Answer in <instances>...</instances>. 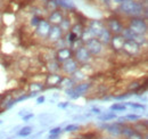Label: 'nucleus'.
<instances>
[{
	"label": "nucleus",
	"mask_w": 148,
	"mask_h": 139,
	"mask_svg": "<svg viewBox=\"0 0 148 139\" xmlns=\"http://www.w3.org/2000/svg\"><path fill=\"white\" fill-rule=\"evenodd\" d=\"M63 74L58 73V74H47L46 79H45V85L47 88H55L59 87L62 79H63Z\"/></svg>",
	"instance_id": "16"
},
{
	"label": "nucleus",
	"mask_w": 148,
	"mask_h": 139,
	"mask_svg": "<svg viewBox=\"0 0 148 139\" xmlns=\"http://www.w3.org/2000/svg\"><path fill=\"white\" fill-rule=\"evenodd\" d=\"M122 36L125 39V40H129V41H133L136 42L137 45H139L140 47H146L147 46V35H141V34H137L134 33L133 31H131L129 28H124L123 32H122Z\"/></svg>",
	"instance_id": "8"
},
{
	"label": "nucleus",
	"mask_w": 148,
	"mask_h": 139,
	"mask_svg": "<svg viewBox=\"0 0 148 139\" xmlns=\"http://www.w3.org/2000/svg\"><path fill=\"white\" fill-rule=\"evenodd\" d=\"M128 139H145V135H143L141 132H138V131L134 130Z\"/></svg>",
	"instance_id": "42"
},
{
	"label": "nucleus",
	"mask_w": 148,
	"mask_h": 139,
	"mask_svg": "<svg viewBox=\"0 0 148 139\" xmlns=\"http://www.w3.org/2000/svg\"><path fill=\"white\" fill-rule=\"evenodd\" d=\"M16 104L15 103V97L12 96V95H8V96H5L0 103V111L2 112L3 109H9L12 108L14 105Z\"/></svg>",
	"instance_id": "19"
},
{
	"label": "nucleus",
	"mask_w": 148,
	"mask_h": 139,
	"mask_svg": "<svg viewBox=\"0 0 148 139\" xmlns=\"http://www.w3.org/2000/svg\"><path fill=\"white\" fill-rule=\"evenodd\" d=\"M80 129H81V127H80L79 124L70 123V124H67V125L63 129V131H64V132H75V131H79Z\"/></svg>",
	"instance_id": "34"
},
{
	"label": "nucleus",
	"mask_w": 148,
	"mask_h": 139,
	"mask_svg": "<svg viewBox=\"0 0 148 139\" xmlns=\"http://www.w3.org/2000/svg\"><path fill=\"white\" fill-rule=\"evenodd\" d=\"M73 58L79 63V65H84V64H92L95 61L93 57L90 55V52H88V49L86 48L84 45L80 46L79 48L73 50Z\"/></svg>",
	"instance_id": "6"
},
{
	"label": "nucleus",
	"mask_w": 148,
	"mask_h": 139,
	"mask_svg": "<svg viewBox=\"0 0 148 139\" xmlns=\"http://www.w3.org/2000/svg\"><path fill=\"white\" fill-rule=\"evenodd\" d=\"M59 108H66V107H69L70 106V102H63V103H58L57 105Z\"/></svg>",
	"instance_id": "46"
},
{
	"label": "nucleus",
	"mask_w": 148,
	"mask_h": 139,
	"mask_svg": "<svg viewBox=\"0 0 148 139\" xmlns=\"http://www.w3.org/2000/svg\"><path fill=\"white\" fill-rule=\"evenodd\" d=\"M123 118H124V120L128 122V123H129V122H132V123H133V122L139 121V120H140V115H138V114H133V113H132V114H127V115L123 116Z\"/></svg>",
	"instance_id": "38"
},
{
	"label": "nucleus",
	"mask_w": 148,
	"mask_h": 139,
	"mask_svg": "<svg viewBox=\"0 0 148 139\" xmlns=\"http://www.w3.org/2000/svg\"><path fill=\"white\" fill-rule=\"evenodd\" d=\"M29 98H31V95L27 92V94H22V95H19L17 98H15V103H19V102H23V100H26V99H29Z\"/></svg>",
	"instance_id": "40"
},
{
	"label": "nucleus",
	"mask_w": 148,
	"mask_h": 139,
	"mask_svg": "<svg viewBox=\"0 0 148 139\" xmlns=\"http://www.w3.org/2000/svg\"><path fill=\"white\" fill-rule=\"evenodd\" d=\"M93 38H95V35H93L92 32L88 29V26L86 25V26H84V29H83V31H82V34H81V36H80L81 41H82V42H83V45H84L87 41L91 40V39H93Z\"/></svg>",
	"instance_id": "28"
},
{
	"label": "nucleus",
	"mask_w": 148,
	"mask_h": 139,
	"mask_svg": "<svg viewBox=\"0 0 148 139\" xmlns=\"http://www.w3.org/2000/svg\"><path fill=\"white\" fill-rule=\"evenodd\" d=\"M84 24H82V23H80V22H74L73 25H72V28H71V32L74 33V34L76 35V36H81L82 34V31H83V29H84Z\"/></svg>",
	"instance_id": "26"
},
{
	"label": "nucleus",
	"mask_w": 148,
	"mask_h": 139,
	"mask_svg": "<svg viewBox=\"0 0 148 139\" xmlns=\"http://www.w3.org/2000/svg\"><path fill=\"white\" fill-rule=\"evenodd\" d=\"M32 132H33V127L32 125H25V127H22L17 131V136L18 137H29Z\"/></svg>",
	"instance_id": "29"
},
{
	"label": "nucleus",
	"mask_w": 148,
	"mask_h": 139,
	"mask_svg": "<svg viewBox=\"0 0 148 139\" xmlns=\"http://www.w3.org/2000/svg\"><path fill=\"white\" fill-rule=\"evenodd\" d=\"M75 85H76V83L71 79V76H63L59 87L64 88V90H65V89H69V88H73Z\"/></svg>",
	"instance_id": "30"
},
{
	"label": "nucleus",
	"mask_w": 148,
	"mask_h": 139,
	"mask_svg": "<svg viewBox=\"0 0 148 139\" xmlns=\"http://www.w3.org/2000/svg\"><path fill=\"white\" fill-rule=\"evenodd\" d=\"M132 95H134L132 91H127V92H123L121 95H114L112 97L115 98V99H117V100H124V99H128L129 97H131Z\"/></svg>",
	"instance_id": "36"
},
{
	"label": "nucleus",
	"mask_w": 148,
	"mask_h": 139,
	"mask_svg": "<svg viewBox=\"0 0 148 139\" xmlns=\"http://www.w3.org/2000/svg\"><path fill=\"white\" fill-rule=\"evenodd\" d=\"M112 33L108 31V29L107 28H105L104 30H103V32L99 34V36L97 38L104 46H106V47H108L110 46V42H111V39H112Z\"/></svg>",
	"instance_id": "22"
},
{
	"label": "nucleus",
	"mask_w": 148,
	"mask_h": 139,
	"mask_svg": "<svg viewBox=\"0 0 148 139\" xmlns=\"http://www.w3.org/2000/svg\"><path fill=\"white\" fill-rule=\"evenodd\" d=\"M143 86V83H141V81H138V80H133V81H131L130 82V85L128 86V91H132L133 94H136L140 87Z\"/></svg>",
	"instance_id": "32"
},
{
	"label": "nucleus",
	"mask_w": 148,
	"mask_h": 139,
	"mask_svg": "<svg viewBox=\"0 0 148 139\" xmlns=\"http://www.w3.org/2000/svg\"><path fill=\"white\" fill-rule=\"evenodd\" d=\"M45 100H46V97L43 96V95H41V96H38L37 97V104H43L45 103Z\"/></svg>",
	"instance_id": "45"
},
{
	"label": "nucleus",
	"mask_w": 148,
	"mask_h": 139,
	"mask_svg": "<svg viewBox=\"0 0 148 139\" xmlns=\"http://www.w3.org/2000/svg\"><path fill=\"white\" fill-rule=\"evenodd\" d=\"M90 113H91V114H95V115H100L103 112H101V108H100V107L93 106L92 108L90 109Z\"/></svg>",
	"instance_id": "43"
},
{
	"label": "nucleus",
	"mask_w": 148,
	"mask_h": 139,
	"mask_svg": "<svg viewBox=\"0 0 148 139\" xmlns=\"http://www.w3.org/2000/svg\"><path fill=\"white\" fill-rule=\"evenodd\" d=\"M57 3H58V8L62 9L63 12H69V13L76 12V7L72 0H57Z\"/></svg>",
	"instance_id": "17"
},
{
	"label": "nucleus",
	"mask_w": 148,
	"mask_h": 139,
	"mask_svg": "<svg viewBox=\"0 0 148 139\" xmlns=\"http://www.w3.org/2000/svg\"><path fill=\"white\" fill-rule=\"evenodd\" d=\"M79 39H80V38L76 36L74 33H72L71 31L64 34V40H65V42H66V46L70 47V48H72V46L74 45V42H75L76 40H79Z\"/></svg>",
	"instance_id": "25"
},
{
	"label": "nucleus",
	"mask_w": 148,
	"mask_h": 139,
	"mask_svg": "<svg viewBox=\"0 0 148 139\" xmlns=\"http://www.w3.org/2000/svg\"><path fill=\"white\" fill-rule=\"evenodd\" d=\"M3 5H5L3 0H0V12H1V10H2V8H3Z\"/></svg>",
	"instance_id": "51"
},
{
	"label": "nucleus",
	"mask_w": 148,
	"mask_h": 139,
	"mask_svg": "<svg viewBox=\"0 0 148 139\" xmlns=\"http://www.w3.org/2000/svg\"><path fill=\"white\" fill-rule=\"evenodd\" d=\"M86 48L88 49V52H90V55L93 57V59H97V58H101V57H105L107 50L110 49L108 47L104 46L97 38H93L91 40L87 41L84 43Z\"/></svg>",
	"instance_id": "2"
},
{
	"label": "nucleus",
	"mask_w": 148,
	"mask_h": 139,
	"mask_svg": "<svg viewBox=\"0 0 148 139\" xmlns=\"http://www.w3.org/2000/svg\"><path fill=\"white\" fill-rule=\"evenodd\" d=\"M47 87L45 85V82L42 81H33V82H30L29 83V92H41L43 90H46Z\"/></svg>",
	"instance_id": "21"
},
{
	"label": "nucleus",
	"mask_w": 148,
	"mask_h": 139,
	"mask_svg": "<svg viewBox=\"0 0 148 139\" xmlns=\"http://www.w3.org/2000/svg\"><path fill=\"white\" fill-rule=\"evenodd\" d=\"M88 29L92 32V34L95 35V38H98L99 34L103 32V30L106 28L105 26V22L101 19H91L87 23Z\"/></svg>",
	"instance_id": "11"
},
{
	"label": "nucleus",
	"mask_w": 148,
	"mask_h": 139,
	"mask_svg": "<svg viewBox=\"0 0 148 139\" xmlns=\"http://www.w3.org/2000/svg\"><path fill=\"white\" fill-rule=\"evenodd\" d=\"M131 125H132V128H133L136 131H138V132H141V133H143V131L146 132V130H147V120H144V121H136V122H133V124H131Z\"/></svg>",
	"instance_id": "27"
},
{
	"label": "nucleus",
	"mask_w": 148,
	"mask_h": 139,
	"mask_svg": "<svg viewBox=\"0 0 148 139\" xmlns=\"http://www.w3.org/2000/svg\"><path fill=\"white\" fill-rule=\"evenodd\" d=\"M27 113H29V112H26V111H21V112H19V116H24V115H25V114H27Z\"/></svg>",
	"instance_id": "50"
},
{
	"label": "nucleus",
	"mask_w": 148,
	"mask_h": 139,
	"mask_svg": "<svg viewBox=\"0 0 148 139\" xmlns=\"http://www.w3.org/2000/svg\"><path fill=\"white\" fill-rule=\"evenodd\" d=\"M127 107H131L134 109H146V106L143 103H136V102H129V103H124Z\"/></svg>",
	"instance_id": "35"
},
{
	"label": "nucleus",
	"mask_w": 148,
	"mask_h": 139,
	"mask_svg": "<svg viewBox=\"0 0 148 139\" xmlns=\"http://www.w3.org/2000/svg\"><path fill=\"white\" fill-rule=\"evenodd\" d=\"M125 42V39L122 36V34H116V35H112L111 42H110V46L108 48L111 49L114 54H117L122 50V47Z\"/></svg>",
	"instance_id": "12"
},
{
	"label": "nucleus",
	"mask_w": 148,
	"mask_h": 139,
	"mask_svg": "<svg viewBox=\"0 0 148 139\" xmlns=\"http://www.w3.org/2000/svg\"><path fill=\"white\" fill-rule=\"evenodd\" d=\"M63 132H64L63 128H60V127H55L49 130V135H62Z\"/></svg>",
	"instance_id": "41"
},
{
	"label": "nucleus",
	"mask_w": 148,
	"mask_h": 139,
	"mask_svg": "<svg viewBox=\"0 0 148 139\" xmlns=\"http://www.w3.org/2000/svg\"><path fill=\"white\" fill-rule=\"evenodd\" d=\"M127 106L124 103H114L113 105H111L110 107V111L112 112H123V111H127Z\"/></svg>",
	"instance_id": "33"
},
{
	"label": "nucleus",
	"mask_w": 148,
	"mask_h": 139,
	"mask_svg": "<svg viewBox=\"0 0 148 139\" xmlns=\"http://www.w3.org/2000/svg\"><path fill=\"white\" fill-rule=\"evenodd\" d=\"M22 118H23V121L24 122H29L31 119L34 118V114H33V113H27V114H25V115L22 116Z\"/></svg>",
	"instance_id": "44"
},
{
	"label": "nucleus",
	"mask_w": 148,
	"mask_h": 139,
	"mask_svg": "<svg viewBox=\"0 0 148 139\" xmlns=\"http://www.w3.org/2000/svg\"><path fill=\"white\" fill-rule=\"evenodd\" d=\"M0 29H1V22H0Z\"/></svg>",
	"instance_id": "55"
},
{
	"label": "nucleus",
	"mask_w": 148,
	"mask_h": 139,
	"mask_svg": "<svg viewBox=\"0 0 148 139\" xmlns=\"http://www.w3.org/2000/svg\"><path fill=\"white\" fill-rule=\"evenodd\" d=\"M117 15L121 17H145L147 9L140 0H125L117 7Z\"/></svg>",
	"instance_id": "1"
},
{
	"label": "nucleus",
	"mask_w": 148,
	"mask_h": 139,
	"mask_svg": "<svg viewBox=\"0 0 148 139\" xmlns=\"http://www.w3.org/2000/svg\"><path fill=\"white\" fill-rule=\"evenodd\" d=\"M50 28H51V24L47 21V18L43 17L40 23L38 24V26L34 29V35L37 36L39 40L41 41H46L48 34H49V31H50Z\"/></svg>",
	"instance_id": "9"
},
{
	"label": "nucleus",
	"mask_w": 148,
	"mask_h": 139,
	"mask_svg": "<svg viewBox=\"0 0 148 139\" xmlns=\"http://www.w3.org/2000/svg\"><path fill=\"white\" fill-rule=\"evenodd\" d=\"M98 139H114V138H112V137H101V138H98Z\"/></svg>",
	"instance_id": "52"
},
{
	"label": "nucleus",
	"mask_w": 148,
	"mask_h": 139,
	"mask_svg": "<svg viewBox=\"0 0 148 139\" xmlns=\"http://www.w3.org/2000/svg\"><path fill=\"white\" fill-rule=\"evenodd\" d=\"M0 124H2V121H1V120H0Z\"/></svg>",
	"instance_id": "54"
},
{
	"label": "nucleus",
	"mask_w": 148,
	"mask_h": 139,
	"mask_svg": "<svg viewBox=\"0 0 148 139\" xmlns=\"http://www.w3.org/2000/svg\"><path fill=\"white\" fill-rule=\"evenodd\" d=\"M55 59L60 64L70 58H73V49L70 48V47H65V48H62V49H57L55 50Z\"/></svg>",
	"instance_id": "13"
},
{
	"label": "nucleus",
	"mask_w": 148,
	"mask_h": 139,
	"mask_svg": "<svg viewBox=\"0 0 148 139\" xmlns=\"http://www.w3.org/2000/svg\"><path fill=\"white\" fill-rule=\"evenodd\" d=\"M104 22H105V26L108 29V31L113 35L122 34V32H123V30L125 28V24L122 21V17L119 16L117 14H115L113 16H110Z\"/></svg>",
	"instance_id": "5"
},
{
	"label": "nucleus",
	"mask_w": 148,
	"mask_h": 139,
	"mask_svg": "<svg viewBox=\"0 0 148 139\" xmlns=\"http://www.w3.org/2000/svg\"><path fill=\"white\" fill-rule=\"evenodd\" d=\"M115 119H117V115H116L115 112H112V111L104 112L100 115H98V120L101 122H108L112 121V120H115Z\"/></svg>",
	"instance_id": "24"
},
{
	"label": "nucleus",
	"mask_w": 148,
	"mask_h": 139,
	"mask_svg": "<svg viewBox=\"0 0 148 139\" xmlns=\"http://www.w3.org/2000/svg\"><path fill=\"white\" fill-rule=\"evenodd\" d=\"M92 82H88V81H84V82H80V83H76L73 88H69V89H65V94L71 98V99H77L80 98L81 96L88 94L90 91V89L92 88Z\"/></svg>",
	"instance_id": "3"
},
{
	"label": "nucleus",
	"mask_w": 148,
	"mask_h": 139,
	"mask_svg": "<svg viewBox=\"0 0 148 139\" xmlns=\"http://www.w3.org/2000/svg\"><path fill=\"white\" fill-rule=\"evenodd\" d=\"M42 16H37V15H33L31 19H30V26L32 28V29H36L38 26V24L40 23V21L42 19Z\"/></svg>",
	"instance_id": "37"
},
{
	"label": "nucleus",
	"mask_w": 148,
	"mask_h": 139,
	"mask_svg": "<svg viewBox=\"0 0 148 139\" xmlns=\"http://www.w3.org/2000/svg\"><path fill=\"white\" fill-rule=\"evenodd\" d=\"M63 36H64V33L60 30V28L58 25H51L50 31H49V34H48V38H47L46 41L48 42V45H51L53 46L56 41H58Z\"/></svg>",
	"instance_id": "14"
},
{
	"label": "nucleus",
	"mask_w": 148,
	"mask_h": 139,
	"mask_svg": "<svg viewBox=\"0 0 148 139\" xmlns=\"http://www.w3.org/2000/svg\"><path fill=\"white\" fill-rule=\"evenodd\" d=\"M127 28H129L131 31H133L137 34L147 35L148 25L147 21L145 17H131L128 18V23L125 24Z\"/></svg>",
	"instance_id": "4"
},
{
	"label": "nucleus",
	"mask_w": 148,
	"mask_h": 139,
	"mask_svg": "<svg viewBox=\"0 0 148 139\" xmlns=\"http://www.w3.org/2000/svg\"><path fill=\"white\" fill-rule=\"evenodd\" d=\"M46 65H47L46 67H47V71L49 72V74H58V73H60V64L56 61L55 58L49 59Z\"/></svg>",
	"instance_id": "18"
},
{
	"label": "nucleus",
	"mask_w": 148,
	"mask_h": 139,
	"mask_svg": "<svg viewBox=\"0 0 148 139\" xmlns=\"http://www.w3.org/2000/svg\"><path fill=\"white\" fill-rule=\"evenodd\" d=\"M72 25H73L72 17H71L70 15H65V17L63 18V21L60 22V24H59L58 26L60 28V30H62V31H63V33L65 34V33L70 32V30H71Z\"/></svg>",
	"instance_id": "20"
},
{
	"label": "nucleus",
	"mask_w": 148,
	"mask_h": 139,
	"mask_svg": "<svg viewBox=\"0 0 148 139\" xmlns=\"http://www.w3.org/2000/svg\"><path fill=\"white\" fill-rule=\"evenodd\" d=\"M71 79L73 80L75 83H80V82H84L89 79V76H87L81 70L79 69L77 71H75L73 74L71 75Z\"/></svg>",
	"instance_id": "23"
},
{
	"label": "nucleus",
	"mask_w": 148,
	"mask_h": 139,
	"mask_svg": "<svg viewBox=\"0 0 148 139\" xmlns=\"http://www.w3.org/2000/svg\"><path fill=\"white\" fill-rule=\"evenodd\" d=\"M100 3H104V5H110L112 2V0H98Z\"/></svg>",
	"instance_id": "48"
},
{
	"label": "nucleus",
	"mask_w": 148,
	"mask_h": 139,
	"mask_svg": "<svg viewBox=\"0 0 148 139\" xmlns=\"http://www.w3.org/2000/svg\"><path fill=\"white\" fill-rule=\"evenodd\" d=\"M121 52L129 58H136V57H139L143 55V47H140L139 45H137L133 41L125 40Z\"/></svg>",
	"instance_id": "7"
},
{
	"label": "nucleus",
	"mask_w": 148,
	"mask_h": 139,
	"mask_svg": "<svg viewBox=\"0 0 148 139\" xmlns=\"http://www.w3.org/2000/svg\"><path fill=\"white\" fill-rule=\"evenodd\" d=\"M7 139H10V138H7Z\"/></svg>",
	"instance_id": "56"
},
{
	"label": "nucleus",
	"mask_w": 148,
	"mask_h": 139,
	"mask_svg": "<svg viewBox=\"0 0 148 139\" xmlns=\"http://www.w3.org/2000/svg\"><path fill=\"white\" fill-rule=\"evenodd\" d=\"M39 1H40V2H42V3H45V2H46V1H48V0H39Z\"/></svg>",
	"instance_id": "53"
},
{
	"label": "nucleus",
	"mask_w": 148,
	"mask_h": 139,
	"mask_svg": "<svg viewBox=\"0 0 148 139\" xmlns=\"http://www.w3.org/2000/svg\"><path fill=\"white\" fill-rule=\"evenodd\" d=\"M45 10L47 13H51L56 9H58V3H57V0H48L46 1L45 3Z\"/></svg>",
	"instance_id": "31"
},
{
	"label": "nucleus",
	"mask_w": 148,
	"mask_h": 139,
	"mask_svg": "<svg viewBox=\"0 0 148 139\" xmlns=\"http://www.w3.org/2000/svg\"><path fill=\"white\" fill-rule=\"evenodd\" d=\"M80 67L79 63L74 59V58H70L63 63H60V73L64 76H71L75 71H77Z\"/></svg>",
	"instance_id": "10"
},
{
	"label": "nucleus",
	"mask_w": 148,
	"mask_h": 139,
	"mask_svg": "<svg viewBox=\"0 0 148 139\" xmlns=\"http://www.w3.org/2000/svg\"><path fill=\"white\" fill-rule=\"evenodd\" d=\"M113 2H115L116 5H120V3H122L123 1H125V0H112Z\"/></svg>",
	"instance_id": "49"
},
{
	"label": "nucleus",
	"mask_w": 148,
	"mask_h": 139,
	"mask_svg": "<svg viewBox=\"0 0 148 139\" xmlns=\"http://www.w3.org/2000/svg\"><path fill=\"white\" fill-rule=\"evenodd\" d=\"M65 13L62 10V9H56L51 13H48V16H47V21L51 24V25H59L60 22L63 21V18L65 17Z\"/></svg>",
	"instance_id": "15"
},
{
	"label": "nucleus",
	"mask_w": 148,
	"mask_h": 139,
	"mask_svg": "<svg viewBox=\"0 0 148 139\" xmlns=\"http://www.w3.org/2000/svg\"><path fill=\"white\" fill-rule=\"evenodd\" d=\"M53 47L55 48V50H57V49H62V48H65V47H67V46H66V42H65V40H64V36H63L62 39H59L58 41H56L55 43L53 45Z\"/></svg>",
	"instance_id": "39"
},
{
	"label": "nucleus",
	"mask_w": 148,
	"mask_h": 139,
	"mask_svg": "<svg viewBox=\"0 0 148 139\" xmlns=\"http://www.w3.org/2000/svg\"><path fill=\"white\" fill-rule=\"evenodd\" d=\"M62 135H49L47 139H59Z\"/></svg>",
	"instance_id": "47"
}]
</instances>
